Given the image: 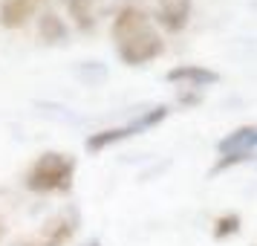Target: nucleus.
Wrapping results in <instances>:
<instances>
[{
	"mask_svg": "<svg viewBox=\"0 0 257 246\" xmlns=\"http://www.w3.org/2000/svg\"><path fill=\"white\" fill-rule=\"evenodd\" d=\"M110 35H113L118 58L127 67H142V64L159 58L165 52V41L156 32L151 15L139 6H133V3H124L116 12Z\"/></svg>",
	"mask_w": 257,
	"mask_h": 246,
	"instance_id": "f257e3e1",
	"label": "nucleus"
},
{
	"mask_svg": "<svg viewBox=\"0 0 257 246\" xmlns=\"http://www.w3.org/2000/svg\"><path fill=\"white\" fill-rule=\"evenodd\" d=\"M72 177H75V159L61 151H47L29 165L24 183L35 194H55V191H70Z\"/></svg>",
	"mask_w": 257,
	"mask_h": 246,
	"instance_id": "f03ea898",
	"label": "nucleus"
},
{
	"mask_svg": "<svg viewBox=\"0 0 257 246\" xmlns=\"http://www.w3.org/2000/svg\"><path fill=\"white\" fill-rule=\"evenodd\" d=\"M78 229V211H61L55 217H49L32 237H26L21 246H67L72 240V234Z\"/></svg>",
	"mask_w": 257,
	"mask_h": 246,
	"instance_id": "7ed1b4c3",
	"label": "nucleus"
},
{
	"mask_svg": "<svg viewBox=\"0 0 257 246\" xmlns=\"http://www.w3.org/2000/svg\"><path fill=\"white\" fill-rule=\"evenodd\" d=\"M191 6L194 0H162V6L156 9V24L165 32H182L191 21Z\"/></svg>",
	"mask_w": 257,
	"mask_h": 246,
	"instance_id": "20e7f679",
	"label": "nucleus"
},
{
	"mask_svg": "<svg viewBox=\"0 0 257 246\" xmlns=\"http://www.w3.org/2000/svg\"><path fill=\"white\" fill-rule=\"evenodd\" d=\"M168 81L171 84H188V87H205V84H217L220 81V72L208 70L202 64H179L174 70H168Z\"/></svg>",
	"mask_w": 257,
	"mask_h": 246,
	"instance_id": "39448f33",
	"label": "nucleus"
},
{
	"mask_svg": "<svg viewBox=\"0 0 257 246\" xmlns=\"http://www.w3.org/2000/svg\"><path fill=\"white\" fill-rule=\"evenodd\" d=\"M72 24L81 32H93L98 26V18L104 15V0H67Z\"/></svg>",
	"mask_w": 257,
	"mask_h": 246,
	"instance_id": "423d86ee",
	"label": "nucleus"
},
{
	"mask_svg": "<svg viewBox=\"0 0 257 246\" xmlns=\"http://www.w3.org/2000/svg\"><path fill=\"white\" fill-rule=\"evenodd\" d=\"M44 3H47V0H3V6H0V24L6 26V29H18V26H24Z\"/></svg>",
	"mask_w": 257,
	"mask_h": 246,
	"instance_id": "0eeeda50",
	"label": "nucleus"
},
{
	"mask_svg": "<svg viewBox=\"0 0 257 246\" xmlns=\"http://www.w3.org/2000/svg\"><path fill=\"white\" fill-rule=\"evenodd\" d=\"M257 145V125H243L220 139V153H251Z\"/></svg>",
	"mask_w": 257,
	"mask_h": 246,
	"instance_id": "6e6552de",
	"label": "nucleus"
},
{
	"mask_svg": "<svg viewBox=\"0 0 257 246\" xmlns=\"http://www.w3.org/2000/svg\"><path fill=\"white\" fill-rule=\"evenodd\" d=\"M38 35L47 44H61L70 35V26L64 24V18H58L55 12H47V15H41V21H38Z\"/></svg>",
	"mask_w": 257,
	"mask_h": 246,
	"instance_id": "1a4fd4ad",
	"label": "nucleus"
},
{
	"mask_svg": "<svg viewBox=\"0 0 257 246\" xmlns=\"http://www.w3.org/2000/svg\"><path fill=\"white\" fill-rule=\"evenodd\" d=\"M133 133H130V128L124 125V128H107V130H98V133H93L90 139L84 142V148L90 153H98V151H104V148H110V145H116V142L121 139H130Z\"/></svg>",
	"mask_w": 257,
	"mask_h": 246,
	"instance_id": "9d476101",
	"label": "nucleus"
},
{
	"mask_svg": "<svg viewBox=\"0 0 257 246\" xmlns=\"http://www.w3.org/2000/svg\"><path fill=\"white\" fill-rule=\"evenodd\" d=\"M168 113H171V110H168L165 105H156V107H151V110H145L142 116H136V119L127 125V128H130V133L136 136V133H142V130L156 128L159 122H165V119H168Z\"/></svg>",
	"mask_w": 257,
	"mask_h": 246,
	"instance_id": "9b49d317",
	"label": "nucleus"
},
{
	"mask_svg": "<svg viewBox=\"0 0 257 246\" xmlns=\"http://www.w3.org/2000/svg\"><path fill=\"white\" fill-rule=\"evenodd\" d=\"M240 232V214L237 211H228V214H220L217 220H214V229L211 234L217 237V240H225V237H231V234Z\"/></svg>",
	"mask_w": 257,
	"mask_h": 246,
	"instance_id": "f8f14e48",
	"label": "nucleus"
},
{
	"mask_svg": "<svg viewBox=\"0 0 257 246\" xmlns=\"http://www.w3.org/2000/svg\"><path fill=\"white\" fill-rule=\"evenodd\" d=\"M251 156H254V151H251V153H222L220 162L214 165V171H211V174H222V171H228L231 165H240V162H245V159H251Z\"/></svg>",
	"mask_w": 257,
	"mask_h": 246,
	"instance_id": "ddd939ff",
	"label": "nucleus"
},
{
	"mask_svg": "<svg viewBox=\"0 0 257 246\" xmlns=\"http://www.w3.org/2000/svg\"><path fill=\"white\" fill-rule=\"evenodd\" d=\"M179 102L182 105H199V93H194V90H179Z\"/></svg>",
	"mask_w": 257,
	"mask_h": 246,
	"instance_id": "4468645a",
	"label": "nucleus"
},
{
	"mask_svg": "<svg viewBox=\"0 0 257 246\" xmlns=\"http://www.w3.org/2000/svg\"><path fill=\"white\" fill-rule=\"evenodd\" d=\"M84 246H101V243H98V240H90V243H84Z\"/></svg>",
	"mask_w": 257,
	"mask_h": 246,
	"instance_id": "2eb2a0df",
	"label": "nucleus"
},
{
	"mask_svg": "<svg viewBox=\"0 0 257 246\" xmlns=\"http://www.w3.org/2000/svg\"><path fill=\"white\" fill-rule=\"evenodd\" d=\"M0 234H3V223H0Z\"/></svg>",
	"mask_w": 257,
	"mask_h": 246,
	"instance_id": "dca6fc26",
	"label": "nucleus"
}]
</instances>
